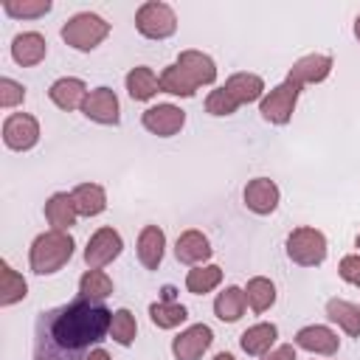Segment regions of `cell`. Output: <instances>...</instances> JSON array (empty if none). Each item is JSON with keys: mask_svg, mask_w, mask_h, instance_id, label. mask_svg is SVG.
<instances>
[{"mask_svg": "<svg viewBox=\"0 0 360 360\" xmlns=\"http://www.w3.org/2000/svg\"><path fill=\"white\" fill-rule=\"evenodd\" d=\"M259 360H298V357H295V346L292 343H281V346L270 349L267 354H262Z\"/></svg>", "mask_w": 360, "mask_h": 360, "instance_id": "obj_38", "label": "cell"}, {"mask_svg": "<svg viewBox=\"0 0 360 360\" xmlns=\"http://www.w3.org/2000/svg\"><path fill=\"white\" fill-rule=\"evenodd\" d=\"M70 197H73L79 217H98L107 211V191L98 183H79L70 191Z\"/></svg>", "mask_w": 360, "mask_h": 360, "instance_id": "obj_24", "label": "cell"}, {"mask_svg": "<svg viewBox=\"0 0 360 360\" xmlns=\"http://www.w3.org/2000/svg\"><path fill=\"white\" fill-rule=\"evenodd\" d=\"M292 346L295 349H304L309 354H321V357H332L338 354L340 349V338L335 329L323 326V323H309V326H301L292 338Z\"/></svg>", "mask_w": 360, "mask_h": 360, "instance_id": "obj_12", "label": "cell"}, {"mask_svg": "<svg viewBox=\"0 0 360 360\" xmlns=\"http://www.w3.org/2000/svg\"><path fill=\"white\" fill-rule=\"evenodd\" d=\"M214 343V332L208 323H191L180 335L172 338V354L174 360H200Z\"/></svg>", "mask_w": 360, "mask_h": 360, "instance_id": "obj_11", "label": "cell"}, {"mask_svg": "<svg viewBox=\"0 0 360 360\" xmlns=\"http://www.w3.org/2000/svg\"><path fill=\"white\" fill-rule=\"evenodd\" d=\"M110 321L112 309L82 295L42 309L34 323V360H87L110 335Z\"/></svg>", "mask_w": 360, "mask_h": 360, "instance_id": "obj_1", "label": "cell"}, {"mask_svg": "<svg viewBox=\"0 0 360 360\" xmlns=\"http://www.w3.org/2000/svg\"><path fill=\"white\" fill-rule=\"evenodd\" d=\"M284 248H287V259L292 264H298V267H318V264H323L326 250H329L323 231H318L312 225L292 228L287 242H284Z\"/></svg>", "mask_w": 360, "mask_h": 360, "instance_id": "obj_4", "label": "cell"}, {"mask_svg": "<svg viewBox=\"0 0 360 360\" xmlns=\"http://www.w3.org/2000/svg\"><path fill=\"white\" fill-rule=\"evenodd\" d=\"M236 110H239V104L228 96L225 87H214V90L205 96V112H208V115L222 118V115H233Z\"/></svg>", "mask_w": 360, "mask_h": 360, "instance_id": "obj_35", "label": "cell"}, {"mask_svg": "<svg viewBox=\"0 0 360 360\" xmlns=\"http://www.w3.org/2000/svg\"><path fill=\"white\" fill-rule=\"evenodd\" d=\"M214 360H236L231 352H219V354H214Z\"/></svg>", "mask_w": 360, "mask_h": 360, "instance_id": "obj_40", "label": "cell"}, {"mask_svg": "<svg viewBox=\"0 0 360 360\" xmlns=\"http://www.w3.org/2000/svg\"><path fill=\"white\" fill-rule=\"evenodd\" d=\"M326 318L338 323L349 338H360V307L346 298H329L326 301Z\"/></svg>", "mask_w": 360, "mask_h": 360, "instance_id": "obj_25", "label": "cell"}, {"mask_svg": "<svg viewBox=\"0 0 360 360\" xmlns=\"http://www.w3.org/2000/svg\"><path fill=\"white\" fill-rule=\"evenodd\" d=\"M135 28L143 39H169L177 31V14L163 0H146L135 11Z\"/></svg>", "mask_w": 360, "mask_h": 360, "instance_id": "obj_5", "label": "cell"}, {"mask_svg": "<svg viewBox=\"0 0 360 360\" xmlns=\"http://www.w3.org/2000/svg\"><path fill=\"white\" fill-rule=\"evenodd\" d=\"M245 301H248V307H250L256 315L267 312V309L276 304V284H273L267 276H253V278L245 284Z\"/></svg>", "mask_w": 360, "mask_h": 360, "instance_id": "obj_28", "label": "cell"}, {"mask_svg": "<svg viewBox=\"0 0 360 360\" xmlns=\"http://www.w3.org/2000/svg\"><path fill=\"white\" fill-rule=\"evenodd\" d=\"M39 121L31 112H11L3 121V143L11 152H28L39 143Z\"/></svg>", "mask_w": 360, "mask_h": 360, "instance_id": "obj_9", "label": "cell"}, {"mask_svg": "<svg viewBox=\"0 0 360 360\" xmlns=\"http://www.w3.org/2000/svg\"><path fill=\"white\" fill-rule=\"evenodd\" d=\"M28 295V281L6 259L0 262V307H14Z\"/></svg>", "mask_w": 360, "mask_h": 360, "instance_id": "obj_27", "label": "cell"}, {"mask_svg": "<svg viewBox=\"0 0 360 360\" xmlns=\"http://www.w3.org/2000/svg\"><path fill=\"white\" fill-rule=\"evenodd\" d=\"M135 253H138V262L146 270H158L160 262H163V253H166V233H163V228L143 225L141 233H138V242H135Z\"/></svg>", "mask_w": 360, "mask_h": 360, "instance_id": "obj_17", "label": "cell"}, {"mask_svg": "<svg viewBox=\"0 0 360 360\" xmlns=\"http://www.w3.org/2000/svg\"><path fill=\"white\" fill-rule=\"evenodd\" d=\"M174 65H177L197 87H205V84H214V82H217V62H214L208 53H202V51H194V48L180 51V56H177Z\"/></svg>", "mask_w": 360, "mask_h": 360, "instance_id": "obj_16", "label": "cell"}, {"mask_svg": "<svg viewBox=\"0 0 360 360\" xmlns=\"http://www.w3.org/2000/svg\"><path fill=\"white\" fill-rule=\"evenodd\" d=\"M211 253H214V248H211L208 236H205L202 231H197V228L183 231V233L177 236V242H174V256H177V262H183V264H188V267L205 264V262L211 259Z\"/></svg>", "mask_w": 360, "mask_h": 360, "instance_id": "obj_15", "label": "cell"}, {"mask_svg": "<svg viewBox=\"0 0 360 360\" xmlns=\"http://www.w3.org/2000/svg\"><path fill=\"white\" fill-rule=\"evenodd\" d=\"M352 31H354V39L360 42V14H357V20H354V28H352Z\"/></svg>", "mask_w": 360, "mask_h": 360, "instance_id": "obj_41", "label": "cell"}, {"mask_svg": "<svg viewBox=\"0 0 360 360\" xmlns=\"http://www.w3.org/2000/svg\"><path fill=\"white\" fill-rule=\"evenodd\" d=\"M222 284V267L219 264H197L186 273V290L191 295H205Z\"/></svg>", "mask_w": 360, "mask_h": 360, "instance_id": "obj_29", "label": "cell"}, {"mask_svg": "<svg viewBox=\"0 0 360 360\" xmlns=\"http://www.w3.org/2000/svg\"><path fill=\"white\" fill-rule=\"evenodd\" d=\"M338 276H340L346 284L360 287V253H349V256H343L340 264H338Z\"/></svg>", "mask_w": 360, "mask_h": 360, "instance_id": "obj_37", "label": "cell"}, {"mask_svg": "<svg viewBox=\"0 0 360 360\" xmlns=\"http://www.w3.org/2000/svg\"><path fill=\"white\" fill-rule=\"evenodd\" d=\"M141 124L158 138H172L186 127V112L177 104H152L141 112Z\"/></svg>", "mask_w": 360, "mask_h": 360, "instance_id": "obj_10", "label": "cell"}, {"mask_svg": "<svg viewBox=\"0 0 360 360\" xmlns=\"http://www.w3.org/2000/svg\"><path fill=\"white\" fill-rule=\"evenodd\" d=\"M186 318H188V309H186L180 301H166V298H160V301L149 304V321H152L158 329H174V326H180V323H186Z\"/></svg>", "mask_w": 360, "mask_h": 360, "instance_id": "obj_30", "label": "cell"}, {"mask_svg": "<svg viewBox=\"0 0 360 360\" xmlns=\"http://www.w3.org/2000/svg\"><path fill=\"white\" fill-rule=\"evenodd\" d=\"M48 56V42L39 31H22L11 39V59L22 68H34Z\"/></svg>", "mask_w": 360, "mask_h": 360, "instance_id": "obj_19", "label": "cell"}, {"mask_svg": "<svg viewBox=\"0 0 360 360\" xmlns=\"http://www.w3.org/2000/svg\"><path fill=\"white\" fill-rule=\"evenodd\" d=\"M73 236L68 231H42L28 248V267L37 276H53L73 259Z\"/></svg>", "mask_w": 360, "mask_h": 360, "instance_id": "obj_2", "label": "cell"}, {"mask_svg": "<svg viewBox=\"0 0 360 360\" xmlns=\"http://www.w3.org/2000/svg\"><path fill=\"white\" fill-rule=\"evenodd\" d=\"M87 93H90L87 84H84L82 79H76V76H62V79H56V82L48 87V98H51L59 110H65V112L82 110Z\"/></svg>", "mask_w": 360, "mask_h": 360, "instance_id": "obj_18", "label": "cell"}, {"mask_svg": "<svg viewBox=\"0 0 360 360\" xmlns=\"http://www.w3.org/2000/svg\"><path fill=\"white\" fill-rule=\"evenodd\" d=\"M135 335H138V321L135 315L121 307L112 312V321H110V338L118 343V346H132L135 343Z\"/></svg>", "mask_w": 360, "mask_h": 360, "instance_id": "obj_34", "label": "cell"}, {"mask_svg": "<svg viewBox=\"0 0 360 360\" xmlns=\"http://www.w3.org/2000/svg\"><path fill=\"white\" fill-rule=\"evenodd\" d=\"M276 340H278V326L262 321V323L248 326V329L239 335V349H242L245 354H250V357H262V354H267L270 349H276Z\"/></svg>", "mask_w": 360, "mask_h": 360, "instance_id": "obj_21", "label": "cell"}, {"mask_svg": "<svg viewBox=\"0 0 360 360\" xmlns=\"http://www.w3.org/2000/svg\"><path fill=\"white\" fill-rule=\"evenodd\" d=\"M22 101H25V87H22L17 79L3 76V79H0V107H3V110H14V107H20Z\"/></svg>", "mask_w": 360, "mask_h": 360, "instance_id": "obj_36", "label": "cell"}, {"mask_svg": "<svg viewBox=\"0 0 360 360\" xmlns=\"http://www.w3.org/2000/svg\"><path fill=\"white\" fill-rule=\"evenodd\" d=\"M332 68H335V59L329 53H307L292 62V68L287 70V82H292L298 87L321 84L323 79H329Z\"/></svg>", "mask_w": 360, "mask_h": 360, "instance_id": "obj_13", "label": "cell"}, {"mask_svg": "<svg viewBox=\"0 0 360 360\" xmlns=\"http://www.w3.org/2000/svg\"><path fill=\"white\" fill-rule=\"evenodd\" d=\"M245 307H248L245 290L236 287V284H228V287L214 298V315H217L219 321H225V323H236V321L245 315Z\"/></svg>", "mask_w": 360, "mask_h": 360, "instance_id": "obj_26", "label": "cell"}, {"mask_svg": "<svg viewBox=\"0 0 360 360\" xmlns=\"http://www.w3.org/2000/svg\"><path fill=\"white\" fill-rule=\"evenodd\" d=\"M242 200L248 205V211L259 214V217H267L278 208V200H281V191L276 186V180L270 177H253L248 180L245 191H242Z\"/></svg>", "mask_w": 360, "mask_h": 360, "instance_id": "obj_14", "label": "cell"}, {"mask_svg": "<svg viewBox=\"0 0 360 360\" xmlns=\"http://www.w3.org/2000/svg\"><path fill=\"white\" fill-rule=\"evenodd\" d=\"M228 90V96L242 107V104H253V101H262L264 98V79L256 76V73H231L222 84Z\"/></svg>", "mask_w": 360, "mask_h": 360, "instance_id": "obj_20", "label": "cell"}, {"mask_svg": "<svg viewBox=\"0 0 360 360\" xmlns=\"http://www.w3.org/2000/svg\"><path fill=\"white\" fill-rule=\"evenodd\" d=\"M82 115L101 127H118L121 124V101L112 87H93L82 104Z\"/></svg>", "mask_w": 360, "mask_h": 360, "instance_id": "obj_8", "label": "cell"}, {"mask_svg": "<svg viewBox=\"0 0 360 360\" xmlns=\"http://www.w3.org/2000/svg\"><path fill=\"white\" fill-rule=\"evenodd\" d=\"M121 250H124L121 233H118L115 228L104 225V228H98V231L87 239V245H84V264H87L90 270H101V267L112 264V262L121 256Z\"/></svg>", "mask_w": 360, "mask_h": 360, "instance_id": "obj_7", "label": "cell"}, {"mask_svg": "<svg viewBox=\"0 0 360 360\" xmlns=\"http://www.w3.org/2000/svg\"><path fill=\"white\" fill-rule=\"evenodd\" d=\"M45 219L53 231H70L79 219V211L73 205V197L68 191H53L48 200H45Z\"/></svg>", "mask_w": 360, "mask_h": 360, "instance_id": "obj_22", "label": "cell"}, {"mask_svg": "<svg viewBox=\"0 0 360 360\" xmlns=\"http://www.w3.org/2000/svg\"><path fill=\"white\" fill-rule=\"evenodd\" d=\"M298 96H301V87L292 84V82H281L276 84L273 90L264 93V98L259 101V112L267 124H276V127H284L290 124L292 112H295V104H298Z\"/></svg>", "mask_w": 360, "mask_h": 360, "instance_id": "obj_6", "label": "cell"}, {"mask_svg": "<svg viewBox=\"0 0 360 360\" xmlns=\"http://www.w3.org/2000/svg\"><path fill=\"white\" fill-rule=\"evenodd\" d=\"M124 87H127L132 101H149L160 93V76L146 65H135L124 76Z\"/></svg>", "mask_w": 360, "mask_h": 360, "instance_id": "obj_23", "label": "cell"}, {"mask_svg": "<svg viewBox=\"0 0 360 360\" xmlns=\"http://www.w3.org/2000/svg\"><path fill=\"white\" fill-rule=\"evenodd\" d=\"M160 93H169V96H177V98H191L197 93V84L177 65H166L160 70Z\"/></svg>", "mask_w": 360, "mask_h": 360, "instance_id": "obj_32", "label": "cell"}, {"mask_svg": "<svg viewBox=\"0 0 360 360\" xmlns=\"http://www.w3.org/2000/svg\"><path fill=\"white\" fill-rule=\"evenodd\" d=\"M354 248H360V233H357V236H354Z\"/></svg>", "mask_w": 360, "mask_h": 360, "instance_id": "obj_42", "label": "cell"}, {"mask_svg": "<svg viewBox=\"0 0 360 360\" xmlns=\"http://www.w3.org/2000/svg\"><path fill=\"white\" fill-rule=\"evenodd\" d=\"M59 34H62L65 45H70L73 51L90 53L110 37V22L96 11H79L62 25Z\"/></svg>", "mask_w": 360, "mask_h": 360, "instance_id": "obj_3", "label": "cell"}, {"mask_svg": "<svg viewBox=\"0 0 360 360\" xmlns=\"http://www.w3.org/2000/svg\"><path fill=\"white\" fill-rule=\"evenodd\" d=\"M51 8V0H3V14L11 20H39Z\"/></svg>", "mask_w": 360, "mask_h": 360, "instance_id": "obj_33", "label": "cell"}, {"mask_svg": "<svg viewBox=\"0 0 360 360\" xmlns=\"http://www.w3.org/2000/svg\"><path fill=\"white\" fill-rule=\"evenodd\" d=\"M87 360H112V357H110V352H107V349L96 346V349H93V352L87 354Z\"/></svg>", "mask_w": 360, "mask_h": 360, "instance_id": "obj_39", "label": "cell"}, {"mask_svg": "<svg viewBox=\"0 0 360 360\" xmlns=\"http://www.w3.org/2000/svg\"><path fill=\"white\" fill-rule=\"evenodd\" d=\"M79 295L87 298V301H101L112 295V278L104 273V270H84L82 278H79Z\"/></svg>", "mask_w": 360, "mask_h": 360, "instance_id": "obj_31", "label": "cell"}]
</instances>
